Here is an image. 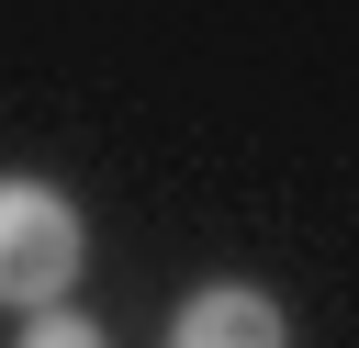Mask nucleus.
Returning a JSON list of instances; mask_svg holds the SVG:
<instances>
[{"instance_id": "1", "label": "nucleus", "mask_w": 359, "mask_h": 348, "mask_svg": "<svg viewBox=\"0 0 359 348\" xmlns=\"http://www.w3.org/2000/svg\"><path fill=\"white\" fill-rule=\"evenodd\" d=\"M79 258H90L79 202H67L56 180H34V168H0V303H11V314L67 303Z\"/></svg>"}, {"instance_id": "2", "label": "nucleus", "mask_w": 359, "mask_h": 348, "mask_svg": "<svg viewBox=\"0 0 359 348\" xmlns=\"http://www.w3.org/2000/svg\"><path fill=\"white\" fill-rule=\"evenodd\" d=\"M168 348H292V326H280L269 292H247V281H202V292L168 314Z\"/></svg>"}, {"instance_id": "3", "label": "nucleus", "mask_w": 359, "mask_h": 348, "mask_svg": "<svg viewBox=\"0 0 359 348\" xmlns=\"http://www.w3.org/2000/svg\"><path fill=\"white\" fill-rule=\"evenodd\" d=\"M11 348H112V337H101V314L45 303V314H22V337H11Z\"/></svg>"}]
</instances>
